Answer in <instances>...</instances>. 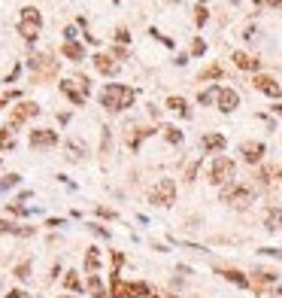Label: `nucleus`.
<instances>
[{
	"instance_id": "obj_23",
	"label": "nucleus",
	"mask_w": 282,
	"mask_h": 298,
	"mask_svg": "<svg viewBox=\"0 0 282 298\" xmlns=\"http://www.w3.org/2000/svg\"><path fill=\"white\" fill-rule=\"evenodd\" d=\"M167 106H170V110H176V113H182V116H188V104H185L182 98H170V100H167Z\"/></svg>"
},
{
	"instance_id": "obj_35",
	"label": "nucleus",
	"mask_w": 282,
	"mask_h": 298,
	"mask_svg": "<svg viewBox=\"0 0 282 298\" xmlns=\"http://www.w3.org/2000/svg\"><path fill=\"white\" fill-rule=\"evenodd\" d=\"M255 4H270V6H282V0H255Z\"/></svg>"
},
{
	"instance_id": "obj_14",
	"label": "nucleus",
	"mask_w": 282,
	"mask_h": 298,
	"mask_svg": "<svg viewBox=\"0 0 282 298\" xmlns=\"http://www.w3.org/2000/svg\"><path fill=\"white\" fill-rule=\"evenodd\" d=\"M225 146H228L225 134H207V137H204V149H207V152H222Z\"/></svg>"
},
{
	"instance_id": "obj_19",
	"label": "nucleus",
	"mask_w": 282,
	"mask_h": 298,
	"mask_svg": "<svg viewBox=\"0 0 282 298\" xmlns=\"http://www.w3.org/2000/svg\"><path fill=\"white\" fill-rule=\"evenodd\" d=\"M64 55H67L70 61H82V58H85V49L79 46V43H64Z\"/></svg>"
},
{
	"instance_id": "obj_6",
	"label": "nucleus",
	"mask_w": 282,
	"mask_h": 298,
	"mask_svg": "<svg viewBox=\"0 0 282 298\" xmlns=\"http://www.w3.org/2000/svg\"><path fill=\"white\" fill-rule=\"evenodd\" d=\"M88 88H91V86H88V80H85V76H82V80H64V82H61V92H64L76 106H82V104H85Z\"/></svg>"
},
{
	"instance_id": "obj_38",
	"label": "nucleus",
	"mask_w": 282,
	"mask_h": 298,
	"mask_svg": "<svg viewBox=\"0 0 282 298\" xmlns=\"http://www.w3.org/2000/svg\"><path fill=\"white\" fill-rule=\"evenodd\" d=\"M3 104H6V98H0V106H3Z\"/></svg>"
},
{
	"instance_id": "obj_11",
	"label": "nucleus",
	"mask_w": 282,
	"mask_h": 298,
	"mask_svg": "<svg viewBox=\"0 0 282 298\" xmlns=\"http://www.w3.org/2000/svg\"><path fill=\"white\" fill-rule=\"evenodd\" d=\"M240 152H243V158L249 162V164H258L261 158H264V143H243V149H240Z\"/></svg>"
},
{
	"instance_id": "obj_3",
	"label": "nucleus",
	"mask_w": 282,
	"mask_h": 298,
	"mask_svg": "<svg viewBox=\"0 0 282 298\" xmlns=\"http://www.w3.org/2000/svg\"><path fill=\"white\" fill-rule=\"evenodd\" d=\"M149 201L155 207H173L176 204V186H173V180H158L155 189L149 192Z\"/></svg>"
},
{
	"instance_id": "obj_22",
	"label": "nucleus",
	"mask_w": 282,
	"mask_h": 298,
	"mask_svg": "<svg viewBox=\"0 0 282 298\" xmlns=\"http://www.w3.org/2000/svg\"><path fill=\"white\" fill-rule=\"evenodd\" d=\"M15 140H12V128H3L0 131V149H12Z\"/></svg>"
},
{
	"instance_id": "obj_37",
	"label": "nucleus",
	"mask_w": 282,
	"mask_h": 298,
	"mask_svg": "<svg viewBox=\"0 0 282 298\" xmlns=\"http://www.w3.org/2000/svg\"><path fill=\"white\" fill-rule=\"evenodd\" d=\"M273 110H276V116H282V104H276V106H273Z\"/></svg>"
},
{
	"instance_id": "obj_1",
	"label": "nucleus",
	"mask_w": 282,
	"mask_h": 298,
	"mask_svg": "<svg viewBox=\"0 0 282 298\" xmlns=\"http://www.w3.org/2000/svg\"><path fill=\"white\" fill-rule=\"evenodd\" d=\"M137 92L131 86H118V82H109L103 92H100V104L109 110V113H122V110H128L134 104Z\"/></svg>"
},
{
	"instance_id": "obj_21",
	"label": "nucleus",
	"mask_w": 282,
	"mask_h": 298,
	"mask_svg": "<svg viewBox=\"0 0 282 298\" xmlns=\"http://www.w3.org/2000/svg\"><path fill=\"white\" fill-rule=\"evenodd\" d=\"M88 292L94 295V298H103V283H100V277H88Z\"/></svg>"
},
{
	"instance_id": "obj_13",
	"label": "nucleus",
	"mask_w": 282,
	"mask_h": 298,
	"mask_svg": "<svg viewBox=\"0 0 282 298\" xmlns=\"http://www.w3.org/2000/svg\"><path fill=\"white\" fill-rule=\"evenodd\" d=\"M234 64H237L240 70H258V67H261V61L252 58V55H246V52H234Z\"/></svg>"
},
{
	"instance_id": "obj_10",
	"label": "nucleus",
	"mask_w": 282,
	"mask_h": 298,
	"mask_svg": "<svg viewBox=\"0 0 282 298\" xmlns=\"http://www.w3.org/2000/svg\"><path fill=\"white\" fill-rule=\"evenodd\" d=\"M216 104H219V110H222V113H234V110L240 106V94H237L234 88H219V98H216Z\"/></svg>"
},
{
	"instance_id": "obj_31",
	"label": "nucleus",
	"mask_w": 282,
	"mask_h": 298,
	"mask_svg": "<svg viewBox=\"0 0 282 298\" xmlns=\"http://www.w3.org/2000/svg\"><path fill=\"white\" fill-rule=\"evenodd\" d=\"M115 40H118V43H128V40H131V34L122 28V30H115Z\"/></svg>"
},
{
	"instance_id": "obj_8",
	"label": "nucleus",
	"mask_w": 282,
	"mask_h": 298,
	"mask_svg": "<svg viewBox=\"0 0 282 298\" xmlns=\"http://www.w3.org/2000/svg\"><path fill=\"white\" fill-rule=\"evenodd\" d=\"M55 143H58V134L49 131V128L30 131V146H33V149H49V146H55Z\"/></svg>"
},
{
	"instance_id": "obj_29",
	"label": "nucleus",
	"mask_w": 282,
	"mask_h": 298,
	"mask_svg": "<svg viewBox=\"0 0 282 298\" xmlns=\"http://www.w3.org/2000/svg\"><path fill=\"white\" fill-rule=\"evenodd\" d=\"M27 274H30V265H27V262L15 268V277H18V280H27Z\"/></svg>"
},
{
	"instance_id": "obj_32",
	"label": "nucleus",
	"mask_w": 282,
	"mask_h": 298,
	"mask_svg": "<svg viewBox=\"0 0 282 298\" xmlns=\"http://www.w3.org/2000/svg\"><path fill=\"white\" fill-rule=\"evenodd\" d=\"M204 49H207V46H204V40H194V46H191V52H194V55H204Z\"/></svg>"
},
{
	"instance_id": "obj_24",
	"label": "nucleus",
	"mask_w": 282,
	"mask_h": 298,
	"mask_svg": "<svg viewBox=\"0 0 282 298\" xmlns=\"http://www.w3.org/2000/svg\"><path fill=\"white\" fill-rule=\"evenodd\" d=\"M64 283H67V289H73V292H76V289H82V280H79V274H76V271H70V274L64 277Z\"/></svg>"
},
{
	"instance_id": "obj_36",
	"label": "nucleus",
	"mask_w": 282,
	"mask_h": 298,
	"mask_svg": "<svg viewBox=\"0 0 282 298\" xmlns=\"http://www.w3.org/2000/svg\"><path fill=\"white\" fill-rule=\"evenodd\" d=\"M155 298H176V295H170V292H158Z\"/></svg>"
},
{
	"instance_id": "obj_15",
	"label": "nucleus",
	"mask_w": 282,
	"mask_h": 298,
	"mask_svg": "<svg viewBox=\"0 0 282 298\" xmlns=\"http://www.w3.org/2000/svg\"><path fill=\"white\" fill-rule=\"evenodd\" d=\"M219 274H222L225 280H231V283H237L240 289H249V280H246L243 274H240L237 268H219Z\"/></svg>"
},
{
	"instance_id": "obj_17",
	"label": "nucleus",
	"mask_w": 282,
	"mask_h": 298,
	"mask_svg": "<svg viewBox=\"0 0 282 298\" xmlns=\"http://www.w3.org/2000/svg\"><path fill=\"white\" fill-rule=\"evenodd\" d=\"M252 277H255V286H258V289H267V286L276 283V274H273V271H255Z\"/></svg>"
},
{
	"instance_id": "obj_30",
	"label": "nucleus",
	"mask_w": 282,
	"mask_h": 298,
	"mask_svg": "<svg viewBox=\"0 0 282 298\" xmlns=\"http://www.w3.org/2000/svg\"><path fill=\"white\" fill-rule=\"evenodd\" d=\"M258 252H264V256H273V258H282V250H276V246H264V250H258Z\"/></svg>"
},
{
	"instance_id": "obj_33",
	"label": "nucleus",
	"mask_w": 282,
	"mask_h": 298,
	"mask_svg": "<svg viewBox=\"0 0 282 298\" xmlns=\"http://www.w3.org/2000/svg\"><path fill=\"white\" fill-rule=\"evenodd\" d=\"M64 40H67V43L76 40V28H67V30H64Z\"/></svg>"
},
{
	"instance_id": "obj_4",
	"label": "nucleus",
	"mask_w": 282,
	"mask_h": 298,
	"mask_svg": "<svg viewBox=\"0 0 282 298\" xmlns=\"http://www.w3.org/2000/svg\"><path fill=\"white\" fill-rule=\"evenodd\" d=\"M39 24H43V18H39V12L33 6H24L21 10V24H18V34L24 36V40H36L39 34Z\"/></svg>"
},
{
	"instance_id": "obj_7",
	"label": "nucleus",
	"mask_w": 282,
	"mask_h": 298,
	"mask_svg": "<svg viewBox=\"0 0 282 298\" xmlns=\"http://www.w3.org/2000/svg\"><path fill=\"white\" fill-rule=\"evenodd\" d=\"M36 113H39L36 104H30V100H27V104H18V106L12 110V116H9V128H18L21 122H27V119L36 116Z\"/></svg>"
},
{
	"instance_id": "obj_25",
	"label": "nucleus",
	"mask_w": 282,
	"mask_h": 298,
	"mask_svg": "<svg viewBox=\"0 0 282 298\" xmlns=\"http://www.w3.org/2000/svg\"><path fill=\"white\" fill-rule=\"evenodd\" d=\"M18 174H9V176H3V180H0V192H6V189H12V186H18Z\"/></svg>"
},
{
	"instance_id": "obj_34",
	"label": "nucleus",
	"mask_w": 282,
	"mask_h": 298,
	"mask_svg": "<svg viewBox=\"0 0 282 298\" xmlns=\"http://www.w3.org/2000/svg\"><path fill=\"white\" fill-rule=\"evenodd\" d=\"M122 262H125V256H122V252H115V256H112V268H118Z\"/></svg>"
},
{
	"instance_id": "obj_12",
	"label": "nucleus",
	"mask_w": 282,
	"mask_h": 298,
	"mask_svg": "<svg viewBox=\"0 0 282 298\" xmlns=\"http://www.w3.org/2000/svg\"><path fill=\"white\" fill-rule=\"evenodd\" d=\"M264 226H267V232H282V210L279 207H267Z\"/></svg>"
},
{
	"instance_id": "obj_5",
	"label": "nucleus",
	"mask_w": 282,
	"mask_h": 298,
	"mask_svg": "<svg viewBox=\"0 0 282 298\" xmlns=\"http://www.w3.org/2000/svg\"><path fill=\"white\" fill-rule=\"evenodd\" d=\"M222 201L234 204L237 210H246L255 201V195H252V189H243V186H228V189L222 192Z\"/></svg>"
},
{
	"instance_id": "obj_2",
	"label": "nucleus",
	"mask_w": 282,
	"mask_h": 298,
	"mask_svg": "<svg viewBox=\"0 0 282 298\" xmlns=\"http://www.w3.org/2000/svg\"><path fill=\"white\" fill-rule=\"evenodd\" d=\"M234 176H237V164H234V158H228V156H216L213 164H210V182H213V186H225V182H231Z\"/></svg>"
},
{
	"instance_id": "obj_20",
	"label": "nucleus",
	"mask_w": 282,
	"mask_h": 298,
	"mask_svg": "<svg viewBox=\"0 0 282 298\" xmlns=\"http://www.w3.org/2000/svg\"><path fill=\"white\" fill-rule=\"evenodd\" d=\"M85 268H88L91 274L100 268V256H97V246H88V252H85Z\"/></svg>"
},
{
	"instance_id": "obj_26",
	"label": "nucleus",
	"mask_w": 282,
	"mask_h": 298,
	"mask_svg": "<svg viewBox=\"0 0 282 298\" xmlns=\"http://www.w3.org/2000/svg\"><path fill=\"white\" fill-rule=\"evenodd\" d=\"M164 134H167L170 143H182V131L179 128H164Z\"/></svg>"
},
{
	"instance_id": "obj_39",
	"label": "nucleus",
	"mask_w": 282,
	"mask_h": 298,
	"mask_svg": "<svg viewBox=\"0 0 282 298\" xmlns=\"http://www.w3.org/2000/svg\"><path fill=\"white\" fill-rule=\"evenodd\" d=\"M61 298H70V295H61Z\"/></svg>"
},
{
	"instance_id": "obj_18",
	"label": "nucleus",
	"mask_w": 282,
	"mask_h": 298,
	"mask_svg": "<svg viewBox=\"0 0 282 298\" xmlns=\"http://www.w3.org/2000/svg\"><path fill=\"white\" fill-rule=\"evenodd\" d=\"M30 70H43V73H52V70H55V64L49 61V55H36V58H30Z\"/></svg>"
},
{
	"instance_id": "obj_16",
	"label": "nucleus",
	"mask_w": 282,
	"mask_h": 298,
	"mask_svg": "<svg viewBox=\"0 0 282 298\" xmlns=\"http://www.w3.org/2000/svg\"><path fill=\"white\" fill-rule=\"evenodd\" d=\"M94 67L103 73V76H112V73L118 70V64H115L112 58H106V55H94Z\"/></svg>"
},
{
	"instance_id": "obj_27",
	"label": "nucleus",
	"mask_w": 282,
	"mask_h": 298,
	"mask_svg": "<svg viewBox=\"0 0 282 298\" xmlns=\"http://www.w3.org/2000/svg\"><path fill=\"white\" fill-rule=\"evenodd\" d=\"M219 76H222V70H219V67H210V70L200 73V80H219Z\"/></svg>"
},
{
	"instance_id": "obj_28",
	"label": "nucleus",
	"mask_w": 282,
	"mask_h": 298,
	"mask_svg": "<svg viewBox=\"0 0 282 298\" xmlns=\"http://www.w3.org/2000/svg\"><path fill=\"white\" fill-rule=\"evenodd\" d=\"M213 98H219V88H210V92H200V104H210Z\"/></svg>"
},
{
	"instance_id": "obj_9",
	"label": "nucleus",
	"mask_w": 282,
	"mask_h": 298,
	"mask_svg": "<svg viewBox=\"0 0 282 298\" xmlns=\"http://www.w3.org/2000/svg\"><path fill=\"white\" fill-rule=\"evenodd\" d=\"M252 86H255L258 92H264L267 98H279V94H282V86H279L273 76H264V73H258V76L252 80Z\"/></svg>"
}]
</instances>
